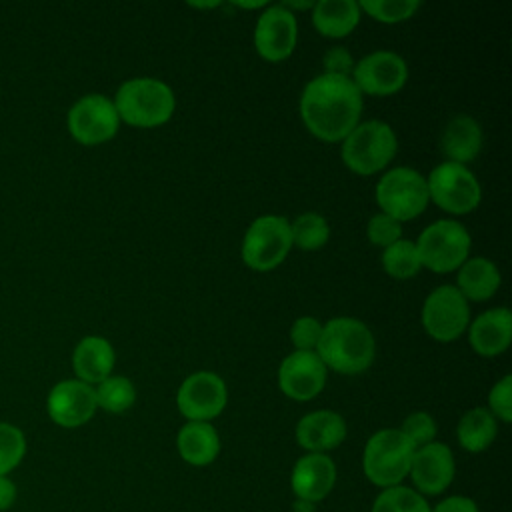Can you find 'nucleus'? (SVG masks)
<instances>
[{"instance_id":"obj_1","label":"nucleus","mask_w":512,"mask_h":512,"mask_svg":"<svg viewBox=\"0 0 512 512\" xmlns=\"http://www.w3.org/2000/svg\"><path fill=\"white\" fill-rule=\"evenodd\" d=\"M304 126L324 142H342L362 114V94L350 76L318 74L300 94Z\"/></svg>"},{"instance_id":"obj_2","label":"nucleus","mask_w":512,"mask_h":512,"mask_svg":"<svg viewBox=\"0 0 512 512\" xmlns=\"http://www.w3.org/2000/svg\"><path fill=\"white\" fill-rule=\"evenodd\" d=\"M326 370L354 376L366 372L376 356L372 330L358 318L336 316L322 324V334L314 350Z\"/></svg>"},{"instance_id":"obj_3","label":"nucleus","mask_w":512,"mask_h":512,"mask_svg":"<svg viewBox=\"0 0 512 512\" xmlns=\"http://www.w3.org/2000/svg\"><path fill=\"white\" fill-rule=\"evenodd\" d=\"M112 102L120 122L134 128L162 126L176 110L174 90L166 82L150 76H138L122 82Z\"/></svg>"},{"instance_id":"obj_4","label":"nucleus","mask_w":512,"mask_h":512,"mask_svg":"<svg viewBox=\"0 0 512 512\" xmlns=\"http://www.w3.org/2000/svg\"><path fill=\"white\" fill-rule=\"evenodd\" d=\"M398 152L396 132L388 122L366 120L342 140L340 156L348 170L360 176H372L384 170Z\"/></svg>"},{"instance_id":"obj_5","label":"nucleus","mask_w":512,"mask_h":512,"mask_svg":"<svg viewBox=\"0 0 512 512\" xmlns=\"http://www.w3.org/2000/svg\"><path fill=\"white\" fill-rule=\"evenodd\" d=\"M414 450L398 428H382L364 444L362 472L378 488L398 486L408 478Z\"/></svg>"},{"instance_id":"obj_6","label":"nucleus","mask_w":512,"mask_h":512,"mask_svg":"<svg viewBox=\"0 0 512 512\" xmlns=\"http://www.w3.org/2000/svg\"><path fill=\"white\" fill-rule=\"evenodd\" d=\"M414 244L422 268L436 274H448L458 270L470 258L472 238L464 224L442 218L426 226Z\"/></svg>"},{"instance_id":"obj_7","label":"nucleus","mask_w":512,"mask_h":512,"mask_svg":"<svg viewBox=\"0 0 512 512\" xmlns=\"http://www.w3.org/2000/svg\"><path fill=\"white\" fill-rule=\"evenodd\" d=\"M290 248V222L278 214H264L252 220L244 232L240 256L248 268L268 272L286 260Z\"/></svg>"},{"instance_id":"obj_8","label":"nucleus","mask_w":512,"mask_h":512,"mask_svg":"<svg viewBox=\"0 0 512 512\" xmlns=\"http://www.w3.org/2000/svg\"><path fill=\"white\" fill-rule=\"evenodd\" d=\"M376 202L380 212L398 222L414 220L430 202L426 176L410 166H396L384 172L376 184Z\"/></svg>"},{"instance_id":"obj_9","label":"nucleus","mask_w":512,"mask_h":512,"mask_svg":"<svg viewBox=\"0 0 512 512\" xmlns=\"http://www.w3.org/2000/svg\"><path fill=\"white\" fill-rule=\"evenodd\" d=\"M428 198L448 214H470L482 200V188L474 172L456 162H442L426 176Z\"/></svg>"},{"instance_id":"obj_10","label":"nucleus","mask_w":512,"mask_h":512,"mask_svg":"<svg viewBox=\"0 0 512 512\" xmlns=\"http://www.w3.org/2000/svg\"><path fill=\"white\" fill-rule=\"evenodd\" d=\"M470 324L468 300L452 284L434 288L422 304V326L432 340L454 342Z\"/></svg>"},{"instance_id":"obj_11","label":"nucleus","mask_w":512,"mask_h":512,"mask_svg":"<svg viewBox=\"0 0 512 512\" xmlns=\"http://www.w3.org/2000/svg\"><path fill=\"white\" fill-rule=\"evenodd\" d=\"M66 124L78 144L98 146L116 136L120 118L112 98L104 94H86L70 106Z\"/></svg>"},{"instance_id":"obj_12","label":"nucleus","mask_w":512,"mask_h":512,"mask_svg":"<svg viewBox=\"0 0 512 512\" xmlns=\"http://www.w3.org/2000/svg\"><path fill=\"white\" fill-rule=\"evenodd\" d=\"M228 402L226 382L208 370L186 376L176 392V406L186 422H212Z\"/></svg>"},{"instance_id":"obj_13","label":"nucleus","mask_w":512,"mask_h":512,"mask_svg":"<svg viewBox=\"0 0 512 512\" xmlns=\"http://www.w3.org/2000/svg\"><path fill=\"white\" fill-rule=\"evenodd\" d=\"M350 78L360 94L390 96L404 88L408 66L400 54L392 50H376L354 64Z\"/></svg>"},{"instance_id":"obj_14","label":"nucleus","mask_w":512,"mask_h":512,"mask_svg":"<svg viewBox=\"0 0 512 512\" xmlns=\"http://www.w3.org/2000/svg\"><path fill=\"white\" fill-rule=\"evenodd\" d=\"M298 42L294 12L282 4H268L254 26V48L268 62L286 60Z\"/></svg>"},{"instance_id":"obj_15","label":"nucleus","mask_w":512,"mask_h":512,"mask_svg":"<svg viewBox=\"0 0 512 512\" xmlns=\"http://www.w3.org/2000/svg\"><path fill=\"white\" fill-rule=\"evenodd\" d=\"M454 474V454L444 442L434 440L414 450L408 478L412 480V488L424 498L442 494L452 484Z\"/></svg>"},{"instance_id":"obj_16","label":"nucleus","mask_w":512,"mask_h":512,"mask_svg":"<svg viewBox=\"0 0 512 512\" xmlns=\"http://www.w3.org/2000/svg\"><path fill=\"white\" fill-rule=\"evenodd\" d=\"M326 366L314 350H294L278 366V386L296 402L316 398L326 384Z\"/></svg>"},{"instance_id":"obj_17","label":"nucleus","mask_w":512,"mask_h":512,"mask_svg":"<svg viewBox=\"0 0 512 512\" xmlns=\"http://www.w3.org/2000/svg\"><path fill=\"white\" fill-rule=\"evenodd\" d=\"M94 386L70 378L52 386L46 398V410L54 424L62 428L84 426L96 414Z\"/></svg>"},{"instance_id":"obj_18","label":"nucleus","mask_w":512,"mask_h":512,"mask_svg":"<svg viewBox=\"0 0 512 512\" xmlns=\"http://www.w3.org/2000/svg\"><path fill=\"white\" fill-rule=\"evenodd\" d=\"M336 484V464L328 454L306 452L300 456L290 472V488L294 498L318 504Z\"/></svg>"},{"instance_id":"obj_19","label":"nucleus","mask_w":512,"mask_h":512,"mask_svg":"<svg viewBox=\"0 0 512 512\" xmlns=\"http://www.w3.org/2000/svg\"><path fill=\"white\" fill-rule=\"evenodd\" d=\"M346 420L334 410H314L304 414L294 430L296 442L302 450L314 454H328L346 438Z\"/></svg>"},{"instance_id":"obj_20","label":"nucleus","mask_w":512,"mask_h":512,"mask_svg":"<svg viewBox=\"0 0 512 512\" xmlns=\"http://www.w3.org/2000/svg\"><path fill=\"white\" fill-rule=\"evenodd\" d=\"M468 342L472 350L484 358L506 352L512 342V312L500 306L478 314L468 324Z\"/></svg>"},{"instance_id":"obj_21","label":"nucleus","mask_w":512,"mask_h":512,"mask_svg":"<svg viewBox=\"0 0 512 512\" xmlns=\"http://www.w3.org/2000/svg\"><path fill=\"white\" fill-rule=\"evenodd\" d=\"M116 362L114 346L104 336H84L72 352L76 378L94 386L112 374Z\"/></svg>"},{"instance_id":"obj_22","label":"nucleus","mask_w":512,"mask_h":512,"mask_svg":"<svg viewBox=\"0 0 512 512\" xmlns=\"http://www.w3.org/2000/svg\"><path fill=\"white\" fill-rule=\"evenodd\" d=\"M482 142L484 134L480 124L468 114H458L444 126L440 136V150L448 162L466 166L480 154Z\"/></svg>"},{"instance_id":"obj_23","label":"nucleus","mask_w":512,"mask_h":512,"mask_svg":"<svg viewBox=\"0 0 512 512\" xmlns=\"http://www.w3.org/2000/svg\"><path fill=\"white\" fill-rule=\"evenodd\" d=\"M176 450L190 466H208L220 454V436L210 422H186L176 434Z\"/></svg>"},{"instance_id":"obj_24","label":"nucleus","mask_w":512,"mask_h":512,"mask_svg":"<svg viewBox=\"0 0 512 512\" xmlns=\"http://www.w3.org/2000/svg\"><path fill=\"white\" fill-rule=\"evenodd\" d=\"M456 272L458 292L472 302L490 300L498 292L502 282L498 266L484 256L468 258Z\"/></svg>"},{"instance_id":"obj_25","label":"nucleus","mask_w":512,"mask_h":512,"mask_svg":"<svg viewBox=\"0 0 512 512\" xmlns=\"http://www.w3.org/2000/svg\"><path fill=\"white\" fill-rule=\"evenodd\" d=\"M360 6L354 0H318L312 6V24L326 38H344L360 22Z\"/></svg>"},{"instance_id":"obj_26","label":"nucleus","mask_w":512,"mask_h":512,"mask_svg":"<svg viewBox=\"0 0 512 512\" xmlns=\"http://www.w3.org/2000/svg\"><path fill=\"white\" fill-rule=\"evenodd\" d=\"M498 434V420L488 412V408H470L458 420L456 438L458 444L472 454L484 452L492 446Z\"/></svg>"},{"instance_id":"obj_27","label":"nucleus","mask_w":512,"mask_h":512,"mask_svg":"<svg viewBox=\"0 0 512 512\" xmlns=\"http://www.w3.org/2000/svg\"><path fill=\"white\" fill-rule=\"evenodd\" d=\"M94 394L96 406L110 414H122L136 402V388L132 380L126 376L110 374L108 378L94 386Z\"/></svg>"},{"instance_id":"obj_28","label":"nucleus","mask_w":512,"mask_h":512,"mask_svg":"<svg viewBox=\"0 0 512 512\" xmlns=\"http://www.w3.org/2000/svg\"><path fill=\"white\" fill-rule=\"evenodd\" d=\"M290 236L292 246H298L300 250H318L328 242L330 226L322 214L304 212L290 222Z\"/></svg>"},{"instance_id":"obj_29","label":"nucleus","mask_w":512,"mask_h":512,"mask_svg":"<svg viewBox=\"0 0 512 512\" xmlns=\"http://www.w3.org/2000/svg\"><path fill=\"white\" fill-rule=\"evenodd\" d=\"M382 268H384V272L388 276H392L396 280L414 278L420 272V268H422L416 244L412 240L400 238L392 246L384 248V252H382Z\"/></svg>"},{"instance_id":"obj_30","label":"nucleus","mask_w":512,"mask_h":512,"mask_svg":"<svg viewBox=\"0 0 512 512\" xmlns=\"http://www.w3.org/2000/svg\"><path fill=\"white\" fill-rule=\"evenodd\" d=\"M370 512H430V504L412 486L398 484L382 488L374 498Z\"/></svg>"},{"instance_id":"obj_31","label":"nucleus","mask_w":512,"mask_h":512,"mask_svg":"<svg viewBox=\"0 0 512 512\" xmlns=\"http://www.w3.org/2000/svg\"><path fill=\"white\" fill-rule=\"evenodd\" d=\"M360 12H366L376 22L384 24H398L412 18L420 2L418 0H362L358 2Z\"/></svg>"},{"instance_id":"obj_32","label":"nucleus","mask_w":512,"mask_h":512,"mask_svg":"<svg viewBox=\"0 0 512 512\" xmlns=\"http://www.w3.org/2000/svg\"><path fill=\"white\" fill-rule=\"evenodd\" d=\"M26 456L24 432L8 422H0V476H8Z\"/></svg>"},{"instance_id":"obj_33","label":"nucleus","mask_w":512,"mask_h":512,"mask_svg":"<svg viewBox=\"0 0 512 512\" xmlns=\"http://www.w3.org/2000/svg\"><path fill=\"white\" fill-rule=\"evenodd\" d=\"M398 430L406 436V440L414 448H420V446H426L436 440L438 426H436V420L432 418V414H428L424 410H416L404 418V422L400 424Z\"/></svg>"},{"instance_id":"obj_34","label":"nucleus","mask_w":512,"mask_h":512,"mask_svg":"<svg viewBox=\"0 0 512 512\" xmlns=\"http://www.w3.org/2000/svg\"><path fill=\"white\" fill-rule=\"evenodd\" d=\"M366 234L374 246H380L384 250L402 238V222L384 212H378L368 220Z\"/></svg>"},{"instance_id":"obj_35","label":"nucleus","mask_w":512,"mask_h":512,"mask_svg":"<svg viewBox=\"0 0 512 512\" xmlns=\"http://www.w3.org/2000/svg\"><path fill=\"white\" fill-rule=\"evenodd\" d=\"M488 412L508 424L512 422V376H502L488 392Z\"/></svg>"},{"instance_id":"obj_36","label":"nucleus","mask_w":512,"mask_h":512,"mask_svg":"<svg viewBox=\"0 0 512 512\" xmlns=\"http://www.w3.org/2000/svg\"><path fill=\"white\" fill-rule=\"evenodd\" d=\"M322 334V324L314 316H300L290 328V342L296 350H316Z\"/></svg>"},{"instance_id":"obj_37","label":"nucleus","mask_w":512,"mask_h":512,"mask_svg":"<svg viewBox=\"0 0 512 512\" xmlns=\"http://www.w3.org/2000/svg\"><path fill=\"white\" fill-rule=\"evenodd\" d=\"M324 74H336V76H352L354 70V58L344 46L328 48L322 56Z\"/></svg>"},{"instance_id":"obj_38","label":"nucleus","mask_w":512,"mask_h":512,"mask_svg":"<svg viewBox=\"0 0 512 512\" xmlns=\"http://www.w3.org/2000/svg\"><path fill=\"white\" fill-rule=\"evenodd\" d=\"M430 512H480V510L472 498L454 494V496H448V498L440 500L438 504L430 506Z\"/></svg>"},{"instance_id":"obj_39","label":"nucleus","mask_w":512,"mask_h":512,"mask_svg":"<svg viewBox=\"0 0 512 512\" xmlns=\"http://www.w3.org/2000/svg\"><path fill=\"white\" fill-rule=\"evenodd\" d=\"M18 490L16 484L8 476H0V512L10 510L16 504Z\"/></svg>"},{"instance_id":"obj_40","label":"nucleus","mask_w":512,"mask_h":512,"mask_svg":"<svg viewBox=\"0 0 512 512\" xmlns=\"http://www.w3.org/2000/svg\"><path fill=\"white\" fill-rule=\"evenodd\" d=\"M292 510H294V512H316V504H314V502H308V500H298V498H294Z\"/></svg>"},{"instance_id":"obj_41","label":"nucleus","mask_w":512,"mask_h":512,"mask_svg":"<svg viewBox=\"0 0 512 512\" xmlns=\"http://www.w3.org/2000/svg\"><path fill=\"white\" fill-rule=\"evenodd\" d=\"M238 8H266L268 2H234Z\"/></svg>"},{"instance_id":"obj_42","label":"nucleus","mask_w":512,"mask_h":512,"mask_svg":"<svg viewBox=\"0 0 512 512\" xmlns=\"http://www.w3.org/2000/svg\"><path fill=\"white\" fill-rule=\"evenodd\" d=\"M188 6H194V8H216V6H220V2H190Z\"/></svg>"}]
</instances>
